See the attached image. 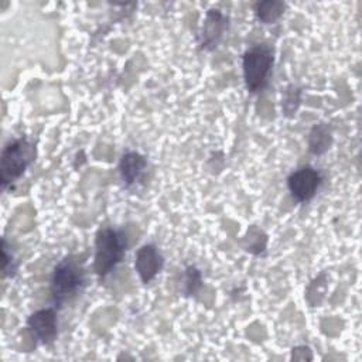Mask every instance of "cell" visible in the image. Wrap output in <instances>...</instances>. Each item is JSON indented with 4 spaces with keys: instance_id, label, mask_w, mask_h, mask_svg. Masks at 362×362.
<instances>
[{
    "instance_id": "cell-15",
    "label": "cell",
    "mask_w": 362,
    "mask_h": 362,
    "mask_svg": "<svg viewBox=\"0 0 362 362\" xmlns=\"http://www.w3.org/2000/svg\"><path fill=\"white\" fill-rule=\"evenodd\" d=\"M16 270H17V263L14 262L13 256L8 255L7 242L6 239H3V276L13 277L16 274Z\"/></svg>"
},
{
    "instance_id": "cell-13",
    "label": "cell",
    "mask_w": 362,
    "mask_h": 362,
    "mask_svg": "<svg viewBox=\"0 0 362 362\" xmlns=\"http://www.w3.org/2000/svg\"><path fill=\"white\" fill-rule=\"evenodd\" d=\"M201 283H202L201 272L194 266L187 267L185 279H184V293H185V296L195 294L199 290Z\"/></svg>"
},
{
    "instance_id": "cell-11",
    "label": "cell",
    "mask_w": 362,
    "mask_h": 362,
    "mask_svg": "<svg viewBox=\"0 0 362 362\" xmlns=\"http://www.w3.org/2000/svg\"><path fill=\"white\" fill-rule=\"evenodd\" d=\"M284 7L286 4L283 1H260L255 6V13L262 23L272 24L283 14Z\"/></svg>"
},
{
    "instance_id": "cell-2",
    "label": "cell",
    "mask_w": 362,
    "mask_h": 362,
    "mask_svg": "<svg viewBox=\"0 0 362 362\" xmlns=\"http://www.w3.org/2000/svg\"><path fill=\"white\" fill-rule=\"evenodd\" d=\"M35 160V144L20 137L4 146L0 157V182L6 189L14 184Z\"/></svg>"
},
{
    "instance_id": "cell-8",
    "label": "cell",
    "mask_w": 362,
    "mask_h": 362,
    "mask_svg": "<svg viewBox=\"0 0 362 362\" xmlns=\"http://www.w3.org/2000/svg\"><path fill=\"white\" fill-rule=\"evenodd\" d=\"M226 27H228V17L223 13L214 8L208 10L204 25H202V33H201V42H199L201 48L206 51L214 49L218 45Z\"/></svg>"
},
{
    "instance_id": "cell-12",
    "label": "cell",
    "mask_w": 362,
    "mask_h": 362,
    "mask_svg": "<svg viewBox=\"0 0 362 362\" xmlns=\"http://www.w3.org/2000/svg\"><path fill=\"white\" fill-rule=\"evenodd\" d=\"M247 239H249V245H246V250L259 255L266 249V242H267V236L259 230L257 228L252 226L247 230Z\"/></svg>"
},
{
    "instance_id": "cell-14",
    "label": "cell",
    "mask_w": 362,
    "mask_h": 362,
    "mask_svg": "<svg viewBox=\"0 0 362 362\" xmlns=\"http://www.w3.org/2000/svg\"><path fill=\"white\" fill-rule=\"evenodd\" d=\"M300 93H301V90L298 88H296L294 85L287 88L286 96L283 99V109L287 116H293L297 112V107L300 105Z\"/></svg>"
},
{
    "instance_id": "cell-5",
    "label": "cell",
    "mask_w": 362,
    "mask_h": 362,
    "mask_svg": "<svg viewBox=\"0 0 362 362\" xmlns=\"http://www.w3.org/2000/svg\"><path fill=\"white\" fill-rule=\"evenodd\" d=\"M322 184V175L314 167L305 165L294 173H291L287 178V188L293 198L298 202H307L314 198L317 191Z\"/></svg>"
},
{
    "instance_id": "cell-3",
    "label": "cell",
    "mask_w": 362,
    "mask_h": 362,
    "mask_svg": "<svg viewBox=\"0 0 362 362\" xmlns=\"http://www.w3.org/2000/svg\"><path fill=\"white\" fill-rule=\"evenodd\" d=\"M126 238L120 230L113 228H102L95 238L93 270L102 279L107 276L124 257Z\"/></svg>"
},
{
    "instance_id": "cell-9",
    "label": "cell",
    "mask_w": 362,
    "mask_h": 362,
    "mask_svg": "<svg viewBox=\"0 0 362 362\" xmlns=\"http://www.w3.org/2000/svg\"><path fill=\"white\" fill-rule=\"evenodd\" d=\"M147 167V160L137 151H127L122 156L119 163V173L126 187L134 185L143 175Z\"/></svg>"
},
{
    "instance_id": "cell-1",
    "label": "cell",
    "mask_w": 362,
    "mask_h": 362,
    "mask_svg": "<svg viewBox=\"0 0 362 362\" xmlns=\"http://www.w3.org/2000/svg\"><path fill=\"white\" fill-rule=\"evenodd\" d=\"M85 283V270L82 262L76 256L64 257L54 269L51 279V294L57 308L62 307L64 303L82 288Z\"/></svg>"
},
{
    "instance_id": "cell-10",
    "label": "cell",
    "mask_w": 362,
    "mask_h": 362,
    "mask_svg": "<svg viewBox=\"0 0 362 362\" xmlns=\"http://www.w3.org/2000/svg\"><path fill=\"white\" fill-rule=\"evenodd\" d=\"M332 144V132L327 123L315 124L308 134V150L311 154L321 156Z\"/></svg>"
},
{
    "instance_id": "cell-6",
    "label": "cell",
    "mask_w": 362,
    "mask_h": 362,
    "mask_svg": "<svg viewBox=\"0 0 362 362\" xmlns=\"http://www.w3.org/2000/svg\"><path fill=\"white\" fill-rule=\"evenodd\" d=\"M27 329L37 342L42 345L52 344L57 339L58 334L55 308H42L33 313L27 318Z\"/></svg>"
},
{
    "instance_id": "cell-16",
    "label": "cell",
    "mask_w": 362,
    "mask_h": 362,
    "mask_svg": "<svg viewBox=\"0 0 362 362\" xmlns=\"http://www.w3.org/2000/svg\"><path fill=\"white\" fill-rule=\"evenodd\" d=\"M291 358L293 359H298V361H311L313 359V354H311V349L305 345H301V346H296L293 348L291 351Z\"/></svg>"
},
{
    "instance_id": "cell-4",
    "label": "cell",
    "mask_w": 362,
    "mask_h": 362,
    "mask_svg": "<svg viewBox=\"0 0 362 362\" xmlns=\"http://www.w3.org/2000/svg\"><path fill=\"white\" fill-rule=\"evenodd\" d=\"M274 54L266 44L250 47L242 57V71L246 89L250 93L263 90L269 82L273 68Z\"/></svg>"
},
{
    "instance_id": "cell-7",
    "label": "cell",
    "mask_w": 362,
    "mask_h": 362,
    "mask_svg": "<svg viewBox=\"0 0 362 362\" xmlns=\"http://www.w3.org/2000/svg\"><path fill=\"white\" fill-rule=\"evenodd\" d=\"M163 264L164 259L154 245L147 243L137 249L134 257V269L143 283H150L160 273Z\"/></svg>"
}]
</instances>
